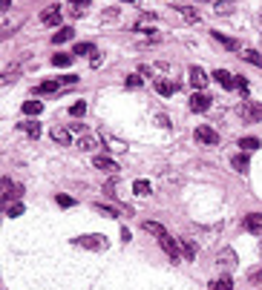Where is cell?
Wrapping results in <instances>:
<instances>
[{
    "mask_svg": "<svg viewBox=\"0 0 262 290\" xmlns=\"http://www.w3.org/2000/svg\"><path fill=\"white\" fill-rule=\"evenodd\" d=\"M72 61H75V55H63V52H58V55L52 58V63H55V66H69Z\"/></svg>",
    "mask_w": 262,
    "mask_h": 290,
    "instance_id": "29",
    "label": "cell"
},
{
    "mask_svg": "<svg viewBox=\"0 0 262 290\" xmlns=\"http://www.w3.org/2000/svg\"><path fill=\"white\" fill-rule=\"evenodd\" d=\"M133 193L136 195H150V181H144V178L133 181Z\"/></svg>",
    "mask_w": 262,
    "mask_h": 290,
    "instance_id": "24",
    "label": "cell"
},
{
    "mask_svg": "<svg viewBox=\"0 0 262 290\" xmlns=\"http://www.w3.org/2000/svg\"><path fill=\"white\" fill-rule=\"evenodd\" d=\"M159 244H162V250H164L167 256H170L173 262H179V259H181V247H179V241H176V238H173L170 233L159 238Z\"/></svg>",
    "mask_w": 262,
    "mask_h": 290,
    "instance_id": "4",
    "label": "cell"
},
{
    "mask_svg": "<svg viewBox=\"0 0 262 290\" xmlns=\"http://www.w3.org/2000/svg\"><path fill=\"white\" fill-rule=\"evenodd\" d=\"M176 12H179L184 20H190V23H199V20H202V15L196 9H190V6H176Z\"/></svg>",
    "mask_w": 262,
    "mask_h": 290,
    "instance_id": "18",
    "label": "cell"
},
{
    "mask_svg": "<svg viewBox=\"0 0 262 290\" xmlns=\"http://www.w3.org/2000/svg\"><path fill=\"white\" fill-rule=\"evenodd\" d=\"M236 6H234V0H219L216 3V15H231Z\"/></svg>",
    "mask_w": 262,
    "mask_h": 290,
    "instance_id": "28",
    "label": "cell"
},
{
    "mask_svg": "<svg viewBox=\"0 0 262 290\" xmlns=\"http://www.w3.org/2000/svg\"><path fill=\"white\" fill-rule=\"evenodd\" d=\"M20 195H23V187L12 184L9 178H3V201H9V198H20Z\"/></svg>",
    "mask_w": 262,
    "mask_h": 290,
    "instance_id": "10",
    "label": "cell"
},
{
    "mask_svg": "<svg viewBox=\"0 0 262 290\" xmlns=\"http://www.w3.org/2000/svg\"><path fill=\"white\" fill-rule=\"evenodd\" d=\"M95 210H98V213H104L107 219H118V213L113 210V207H104V204H95Z\"/></svg>",
    "mask_w": 262,
    "mask_h": 290,
    "instance_id": "35",
    "label": "cell"
},
{
    "mask_svg": "<svg viewBox=\"0 0 262 290\" xmlns=\"http://www.w3.org/2000/svg\"><path fill=\"white\" fill-rule=\"evenodd\" d=\"M196 253H199V247L193 244L190 238H181V256H184L188 262H196Z\"/></svg>",
    "mask_w": 262,
    "mask_h": 290,
    "instance_id": "12",
    "label": "cell"
},
{
    "mask_svg": "<svg viewBox=\"0 0 262 290\" xmlns=\"http://www.w3.org/2000/svg\"><path fill=\"white\" fill-rule=\"evenodd\" d=\"M239 147H242V150H256V147H259V138H256V135H245V138H239Z\"/></svg>",
    "mask_w": 262,
    "mask_h": 290,
    "instance_id": "27",
    "label": "cell"
},
{
    "mask_svg": "<svg viewBox=\"0 0 262 290\" xmlns=\"http://www.w3.org/2000/svg\"><path fill=\"white\" fill-rule=\"evenodd\" d=\"M18 127L26 132V135H32V138H38V135H41V127H38L35 121H23V123H18Z\"/></svg>",
    "mask_w": 262,
    "mask_h": 290,
    "instance_id": "25",
    "label": "cell"
},
{
    "mask_svg": "<svg viewBox=\"0 0 262 290\" xmlns=\"http://www.w3.org/2000/svg\"><path fill=\"white\" fill-rule=\"evenodd\" d=\"M248 164H251V161H248L245 152H236L234 158H231V167H234L236 173H248Z\"/></svg>",
    "mask_w": 262,
    "mask_h": 290,
    "instance_id": "16",
    "label": "cell"
},
{
    "mask_svg": "<svg viewBox=\"0 0 262 290\" xmlns=\"http://www.w3.org/2000/svg\"><path fill=\"white\" fill-rule=\"evenodd\" d=\"M259 250H262V241H259Z\"/></svg>",
    "mask_w": 262,
    "mask_h": 290,
    "instance_id": "45",
    "label": "cell"
},
{
    "mask_svg": "<svg viewBox=\"0 0 262 290\" xmlns=\"http://www.w3.org/2000/svg\"><path fill=\"white\" fill-rule=\"evenodd\" d=\"M190 109H193V112H208L210 98L205 95V92H193V98H190Z\"/></svg>",
    "mask_w": 262,
    "mask_h": 290,
    "instance_id": "8",
    "label": "cell"
},
{
    "mask_svg": "<svg viewBox=\"0 0 262 290\" xmlns=\"http://www.w3.org/2000/svg\"><path fill=\"white\" fill-rule=\"evenodd\" d=\"M58 204H61V207H72L75 198H69V195H58Z\"/></svg>",
    "mask_w": 262,
    "mask_h": 290,
    "instance_id": "39",
    "label": "cell"
},
{
    "mask_svg": "<svg viewBox=\"0 0 262 290\" xmlns=\"http://www.w3.org/2000/svg\"><path fill=\"white\" fill-rule=\"evenodd\" d=\"M239 115H242V121H248V123L262 121V104H256V101H242V104H239Z\"/></svg>",
    "mask_w": 262,
    "mask_h": 290,
    "instance_id": "1",
    "label": "cell"
},
{
    "mask_svg": "<svg viewBox=\"0 0 262 290\" xmlns=\"http://www.w3.org/2000/svg\"><path fill=\"white\" fill-rule=\"evenodd\" d=\"M72 244L87 247V250H104V247H107V238H104V236H95V233H90V236H78V238H72Z\"/></svg>",
    "mask_w": 262,
    "mask_h": 290,
    "instance_id": "2",
    "label": "cell"
},
{
    "mask_svg": "<svg viewBox=\"0 0 262 290\" xmlns=\"http://www.w3.org/2000/svg\"><path fill=\"white\" fill-rule=\"evenodd\" d=\"M176 89H179V87H176V84H170V80H156V92H159V95H164V98L173 95Z\"/></svg>",
    "mask_w": 262,
    "mask_h": 290,
    "instance_id": "21",
    "label": "cell"
},
{
    "mask_svg": "<svg viewBox=\"0 0 262 290\" xmlns=\"http://www.w3.org/2000/svg\"><path fill=\"white\" fill-rule=\"evenodd\" d=\"M210 290H234V279L231 276H219L216 281H210Z\"/></svg>",
    "mask_w": 262,
    "mask_h": 290,
    "instance_id": "19",
    "label": "cell"
},
{
    "mask_svg": "<svg viewBox=\"0 0 262 290\" xmlns=\"http://www.w3.org/2000/svg\"><path fill=\"white\" fill-rule=\"evenodd\" d=\"M196 141L208 144V147H216V144H219V132L213 130V127H208V123H202V127H196Z\"/></svg>",
    "mask_w": 262,
    "mask_h": 290,
    "instance_id": "3",
    "label": "cell"
},
{
    "mask_svg": "<svg viewBox=\"0 0 262 290\" xmlns=\"http://www.w3.org/2000/svg\"><path fill=\"white\" fill-rule=\"evenodd\" d=\"M213 40H216V44H222L225 49H239V44H236L234 37H225L222 32H213Z\"/></svg>",
    "mask_w": 262,
    "mask_h": 290,
    "instance_id": "23",
    "label": "cell"
},
{
    "mask_svg": "<svg viewBox=\"0 0 262 290\" xmlns=\"http://www.w3.org/2000/svg\"><path fill=\"white\" fill-rule=\"evenodd\" d=\"M216 262L222 264L225 270H234V267H236V253H234V250H231V247H225V250H219Z\"/></svg>",
    "mask_w": 262,
    "mask_h": 290,
    "instance_id": "9",
    "label": "cell"
},
{
    "mask_svg": "<svg viewBox=\"0 0 262 290\" xmlns=\"http://www.w3.org/2000/svg\"><path fill=\"white\" fill-rule=\"evenodd\" d=\"M52 141H58L61 147H69V144H72V135H69V130H63V127L55 123L52 127Z\"/></svg>",
    "mask_w": 262,
    "mask_h": 290,
    "instance_id": "11",
    "label": "cell"
},
{
    "mask_svg": "<svg viewBox=\"0 0 262 290\" xmlns=\"http://www.w3.org/2000/svg\"><path fill=\"white\" fill-rule=\"evenodd\" d=\"M127 87L138 89V87H141V78H138V75H130V78H127Z\"/></svg>",
    "mask_w": 262,
    "mask_h": 290,
    "instance_id": "38",
    "label": "cell"
},
{
    "mask_svg": "<svg viewBox=\"0 0 262 290\" xmlns=\"http://www.w3.org/2000/svg\"><path fill=\"white\" fill-rule=\"evenodd\" d=\"M213 78H216V80H219V84H222L225 89H234V87H236L234 75H231L228 69H216V72H213Z\"/></svg>",
    "mask_w": 262,
    "mask_h": 290,
    "instance_id": "13",
    "label": "cell"
},
{
    "mask_svg": "<svg viewBox=\"0 0 262 290\" xmlns=\"http://www.w3.org/2000/svg\"><path fill=\"white\" fill-rule=\"evenodd\" d=\"M236 87H239V92H242V95H248V89H251V87H248V80H242V78L236 80Z\"/></svg>",
    "mask_w": 262,
    "mask_h": 290,
    "instance_id": "41",
    "label": "cell"
},
{
    "mask_svg": "<svg viewBox=\"0 0 262 290\" xmlns=\"http://www.w3.org/2000/svg\"><path fill=\"white\" fill-rule=\"evenodd\" d=\"M61 6H46L44 9V15H41V23H44V26H58V23H61Z\"/></svg>",
    "mask_w": 262,
    "mask_h": 290,
    "instance_id": "6",
    "label": "cell"
},
{
    "mask_svg": "<svg viewBox=\"0 0 262 290\" xmlns=\"http://www.w3.org/2000/svg\"><path fill=\"white\" fill-rule=\"evenodd\" d=\"M95 147H98V138H95V135H90V132H87V135H81V138H78V150L90 152V150H95Z\"/></svg>",
    "mask_w": 262,
    "mask_h": 290,
    "instance_id": "17",
    "label": "cell"
},
{
    "mask_svg": "<svg viewBox=\"0 0 262 290\" xmlns=\"http://www.w3.org/2000/svg\"><path fill=\"white\" fill-rule=\"evenodd\" d=\"M20 213H23V204H9V207H6V216H9V219H18Z\"/></svg>",
    "mask_w": 262,
    "mask_h": 290,
    "instance_id": "34",
    "label": "cell"
},
{
    "mask_svg": "<svg viewBox=\"0 0 262 290\" xmlns=\"http://www.w3.org/2000/svg\"><path fill=\"white\" fill-rule=\"evenodd\" d=\"M242 58H245L248 63H253V66H262V58H259L256 52H253V49H245V52H242Z\"/></svg>",
    "mask_w": 262,
    "mask_h": 290,
    "instance_id": "31",
    "label": "cell"
},
{
    "mask_svg": "<svg viewBox=\"0 0 262 290\" xmlns=\"http://www.w3.org/2000/svg\"><path fill=\"white\" fill-rule=\"evenodd\" d=\"M124 3H138V0H124Z\"/></svg>",
    "mask_w": 262,
    "mask_h": 290,
    "instance_id": "43",
    "label": "cell"
},
{
    "mask_svg": "<svg viewBox=\"0 0 262 290\" xmlns=\"http://www.w3.org/2000/svg\"><path fill=\"white\" fill-rule=\"evenodd\" d=\"M92 164H95L98 170H104V173H116V170H118L116 161H113V158H104V155H95V158H92Z\"/></svg>",
    "mask_w": 262,
    "mask_h": 290,
    "instance_id": "14",
    "label": "cell"
},
{
    "mask_svg": "<svg viewBox=\"0 0 262 290\" xmlns=\"http://www.w3.org/2000/svg\"><path fill=\"white\" fill-rule=\"evenodd\" d=\"M141 230H144V233H150V236H156V238L167 236V230H164L159 221H144V224H141Z\"/></svg>",
    "mask_w": 262,
    "mask_h": 290,
    "instance_id": "15",
    "label": "cell"
},
{
    "mask_svg": "<svg viewBox=\"0 0 262 290\" xmlns=\"http://www.w3.org/2000/svg\"><path fill=\"white\" fill-rule=\"evenodd\" d=\"M69 3H72V15H75V18H81L84 9L90 6V0H69Z\"/></svg>",
    "mask_w": 262,
    "mask_h": 290,
    "instance_id": "30",
    "label": "cell"
},
{
    "mask_svg": "<svg viewBox=\"0 0 262 290\" xmlns=\"http://www.w3.org/2000/svg\"><path fill=\"white\" fill-rule=\"evenodd\" d=\"M15 80H18V72H3V87H9V84H15Z\"/></svg>",
    "mask_w": 262,
    "mask_h": 290,
    "instance_id": "36",
    "label": "cell"
},
{
    "mask_svg": "<svg viewBox=\"0 0 262 290\" xmlns=\"http://www.w3.org/2000/svg\"><path fill=\"white\" fill-rule=\"evenodd\" d=\"M63 80H44L41 87H38V95H49V92H58L61 89Z\"/></svg>",
    "mask_w": 262,
    "mask_h": 290,
    "instance_id": "20",
    "label": "cell"
},
{
    "mask_svg": "<svg viewBox=\"0 0 262 290\" xmlns=\"http://www.w3.org/2000/svg\"><path fill=\"white\" fill-rule=\"evenodd\" d=\"M66 40H72V29H69V26H61V29L52 35V44H66Z\"/></svg>",
    "mask_w": 262,
    "mask_h": 290,
    "instance_id": "22",
    "label": "cell"
},
{
    "mask_svg": "<svg viewBox=\"0 0 262 290\" xmlns=\"http://www.w3.org/2000/svg\"><path fill=\"white\" fill-rule=\"evenodd\" d=\"M90 52H95V44H78L72 55H90Z\"/></svg>",
    "mask_w": 262,
    "mask_h": 290,
    "instance_id": "33",
    "label": "cell"
},
{
    "mask_svg": "<svg viewBox=\"0 0 262 290\" xmlns=\"http://www.w3.org/2000/svg\"><path fill=\"white\" fill-rule=\"evenodd\" d=\"M188 78H190V84H193V89H196V92H202V89L208 87V75H205V69H202V66H190Z\"/></svg>",
    "mask_w": 262,
    "mask_h": 290,
    "instance_id": "5",
    "label": "cell"
},
{
    "mask_svg": "<svg viewBox=\"0 0 262 290\" xmlns=\"http://www.w3.org/2000/svg\"><path fill=\"white\" fill-rule=\"evenodd\" d=\"M248 281H262V267H253V270L248 273Z\"/></svg>",
    "mask_w": 262,
    "mask_h": 290,
    "instance_id": "37",
    "label": "cell"
},
{
    "mask_svg": "<svg viewBox=\"0 0 262 290\" xmlns=\"http://www.w3.org/2000/svg\"><path fill=\"white\" fill-rule=\"evenodd\" d=\"M69 132H75V135H87V127H84V123H72Z\"/></svg>",
    "mask_w": 262,
    "mask_h": 290,
    "instance_id": "40",
    "label": "cell"
},
{
    "mask_svg": "<svg viewBox=\"0 0 262 290\" xmlns=\"http://www.w3.org/2000/svg\"><path fill=\"white\" fill-rule=\"evenodd\" d=\"M242 227L248 230V233H256V236H262V213H248L242 221Z\"/></svg>",
    "mask_w": 262,
    "mask_h": 290,
    "instance_id": "7",
    "label": "cell"
},
{
    "mask_svg": "<svg viewBox=\"0 0 262 290\" xmlns=\"http://www.w3.org/2000/svg\"><path fill=\"white\" fill-rule=\"evenodd\" d=\"M84 112H87V104H84V101L69 106V115H75V118H84Z\"/></svg>",
    "mask_w": 262,
    "mask_h": 290,
    "instance_id": "32",
    "label": "cell"
},
{
    "mask_svg": "<svg viewBox=\"0 0 262 290\" xmlns=\"http://www.w3.org/2000/svg\"><path fill=\"white\" fill-rule=\"evenodd\" d=\"M0 6H3V12H9L12 9V0H0Z\"/></svg>",
    "mask_w": 262,
    "mask_h": 290,
    "instance_id": "42",
    "label": "cell"
},
{
    "mask_svg": "<svg viewBox=\"0 0 262 290\" xmlns=\"http://www.w3.org/2000/svg\"><path fill=\"white\" fill-rule=\"evenodd\" d=\"M41 109H44L41 101H23V112L26 115H41Z\"/></svg>",
    "mask_w": 262,
    "mask_h": 290,
    "instance_id": "26",
    "label": "cell"
},
{
    "mask_svg": "<svg viewBox=\"0 0 262 290\" xmlns=\"http://www.w3.org/2000/svg\"><path fill=\"white\" fill-rule=\"evenodd\" d=\"M210 3H219V0H210Z\"/></svg>",
    "mask_w": 262,
    "mask_h": 290,
    "instance_id": "44",
    "label": "cell"
}]
</instances>
